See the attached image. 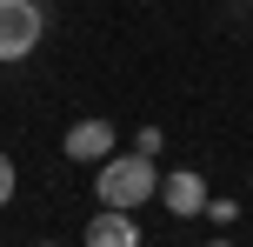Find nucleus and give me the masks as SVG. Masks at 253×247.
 <instances>
[{"label": "nucleus", "mask_w": 253, "mask_h": 247, "mask_svg": "<svg viewBox=\"0 0 253 247\" xmlns=\"http://www.w3.org/2000/svg\"><path fill=\"white\" fill-rule=\"evenodd\" d=\"M93 194H100V207H147L153 194H160V167H153V154H107L100 167H93Z\"/></svg>", "instance_id": "obj_1"}, {"label": "nucleus", "mask_w": 253, "mask_h": 247, "mask_svg": "<svg viewBox=\"0 0 253 247\" xmlns=\"http://www.w3.org/2000/svg\"><path fill=\"white\" fill-rule=\"evenodd\" d=\"M40 34H47L40 0H0V67H20L40 47Z\"/></svg>", "instance_id": "obj_2"}, {"label": "nucleus", "mask_w": 253, "mask_h": 247, "mask_svg": "<svg viewBox=\"0 0 253 247\" xmlns=\"http://www.w3.org/2000/svg\"><path fill=\"white\" fill-rule=\"evenodd\" d=\"M60 147H67V160H80V167H100V160L120 147V134H114V120H74Z\"/></svg>", "instance_id": "obj_3"}, {"label": "nucleus", "mask_w": 253, "mask_h": 247, "mask_svg": "<svg viewBox=\"0 0 253 247\" xmlns=\"http://www.w3.org/2000/svg\"><path fill=\"white\" fill-rule=\"evenodd\" d=\"M207 200H213V194H207V181H200L193 167H180V174H160V207H167V214L193 221V214H207Z\"/></svg>", "instance_id": "obj_4"}, {"label": "nucleus", "mask_w": 253, "mask_h": 247, "mask_svg": "<svg viewBox=\"0 0 253 247\" xmlns=\"http://www.w3.org/2000/svg\"><path fill=\"white\" fill-rule=\"evenodd\" d=\"M87 247H147V234H140V221L126 207H100L87 221Z\"/></svg>", "instance_id": "obj_5"}, {"label": "nucleus", "mask_w": 253, "mask_h": 247, "mask_svg": "<svg viewBox=\"0 0 253 247\" xmlns=\"http://www.w3.org/2000/svg\"><path fill=\"white\" fill-rule=\"evenodd\" d=\"M160 147H167L160 127H133V154H153V160H160Z\"/></svg>", "instance_id": "obj_6"}, {"label": "nucleus", "mask_w": 253, "mask_h": 247, "mask_svg": "<svg viewBox=\"0 0 253 247\" xmlns=\"http://www.w3.org/2000/svg\"><path fill=\"white\" fill-rule=\"evenodd\" d=\"M13 187H20V167H13V154H0V207L13 200Z\"/></svg>", "instance_id": "obj_7"}, {"label": "nucleus", "mask_w": 253, "mask_h": 247, "mask_svg": "<svg viewBox=\"0 0 253 247\" xmlns=\"http://www.w3.org/2000/svg\"><path fill=\"white\" fill-rule=\"evenodd\" d=\"M207 247H233V241H207Z\"/></svg>", "instance_id": "obj_8"}]
</instances>
